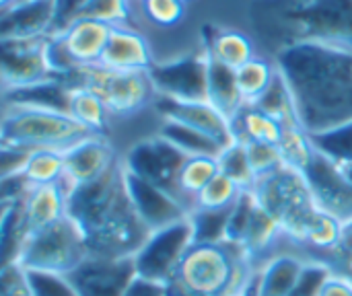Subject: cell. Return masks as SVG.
Listing matches in <instances>:
<instances>
[{"label":"cell","instance_id":"6da1fadb","mask_svg":"<svg viewBox=\"0 0 352 296\" xmlns=\"http://www.w3.org/2000/svg\"><path fill=\"white\" fill-rule=\"evenodd\" d=\"M276 62L311 134L352 122V49L305 39L285 49Z\"/></svg>","mask_w":352,"mask_h":296},{"label":"cell","instance_id":"7a4b0ae2","mask_svg":"<svg viewBox=\"0 0 352 296\" xmlns=\"http://www.w3.org/2000/svg\"><path fill=\"white\" fill-rule=\"evenodd\" d=\"M70 216L85 231L89 255L97 258H134L151 235L132 204L124 161L70 196Z\"/></svg>","mask_w":352,"mask_h":296},{"label":"cell","instance_id":"3957f363","mask_svg":"<svg viewBox=\"0 0 352 296\" xmlns=\"http://www.w3.org/2000/svg\"><path fill=\"white\" fill-rule=\"evenodd\" d=\"M256 274V260L239 243L194 239L167 286L179 296H248Z\"/></svg>","mask_w":352,"mask_h":296},{"label":"cell","instance_id":"277c9868","mask_svg":"<svg viewBox=\"0 0 352 296\" xmlns=\"http://www.w3.org/2000/svg\"><path fill=\"white\" fill-rule=\"evenodd\" d=\"M89 134L91 132L85 130L64 107L27 101H4L2 148L19 152H66Z\"/></svg>","mask_w":352,"mask_h":296},{"label":"cell","instance_id":"5b68a950","mask_svg":"<svg viewBox=\"0 0 352 296\" xmlns=\"http://www.w3.org/2000/svg\"><path fill=\"white\" fill-rule=\"evenodd\" d=\"M252 194L278 223L287 243L301 251L314 220L324 210L307 175L283 165L260 177Z\"/></svg>","mask_w":352,"mask_h":296},{"label":"cell","instance_id":"8992f818","mask_svg":"<svg viewBox=\"0 0 352 296\" xmlns=\"http://www.w3.org/2000/svg\"><path fill=\"white\" fill-rule=\"evenodd\" d=\"M64 82L80 84L93 91L109 109L113 119H130L144 109H155L157 87L146 70H111L101 64L70 70Z\"/></svg>","mask_w":352,"mask_h":296},{"label":"cell","instance_id":"52a82bcc","mask_svg":"<svg viewBox=\"0 0 352 296\" xmlns=\"http://www.w3.org/2000/svg\"><path fill=\"white\" fill-rule=\"evenodd\" d=\"M89 258V245L82 227L74 216H66L60 223L29 237L10 266H19L25 272H47L70 276Z\"/></svg>","mask_w":352,"mask_h":296},{"label":"cell","instance_id":"ba28073f","mask_svg":"<svg viewBox=\"0 0 352 296\" xmlns=\"http://www.w3.org/2000/svg\"><path fill=\"white\" fill-rule=\"evenodd\" d=\"M52 37L54 33L2 37L4 93L62 80L52 62Z\"/></svg>","mask_w":352,"mask_h":296},{"label":"cell","instance_id":"9c48e42d","mask_svg":"<svg viewBox=\"0 0 352 296\" xmlns=\"http://www.w3.org/2000/svg\"><path fill=\"white\" fill-rule=\"evenodd\" d=\"M111 27L99 19L78 14L56 29L52 37V62L60 78L70 70L97 66L107 47Z\"/></svg>","mask_w":352,"mask_h":296},{"label":"cell","instance_id":"30bf717a","mask_svg":"<svg viewBox=\"0 0 352 296\" xmlns=\"http://www.w3.org/2000/svg\"><path fill=\"white\" fill-rule=\"evenodd\" d=\"M194 241V227L190 216L169 227L157 229L148 235L146 243L134 255L138 278L169 284L179 258Z\"/></svg>","mask_w":352,"mask_h":296},{"label":"cell","instance_id":"8fae6325","mask_svg":"<svg viewBox=\"0 0 352 296\" xmlns=\"http://www.w3.org/2000/svg\"><path fill=\"white\" fill-rule=\"evenodd\" d=\"M153 111L157 113V117L173 119L202 132L223 148L231 146L237 140L233 130V119L206 97H198V99L157 97Z\"/></svg>","mask_w":352,"mask_h":296},{"label":"cell","instance_id":"7c38bea8","mask_svg":"<svg viewBox=\"0 0 352 296\" xmlns=\"http://www.w3.org/2000/svg\"><path fill=\"white\" fill-rule=\"evenodd\" d=\"M134 258L89 255L70 276L76 296H126L136 282Z\"/></svg>","mask_w":352,"mask_h":296},{"label":"cell","instance_id":"4fadbf2b","mask_svg":"<svg viewBox=\"0 0 352 296\" xmlns=\"http://www.w3.org/2000/svg\"><path fill=\"white\" fill-rule=\"evenodd\" d=\"M64 159H66L64 183L72 196L76 190L99 181L111 169H116L118 163L122 161V155L116 148V144L109 140V136L89 134L78 144L68 148L64 152Z\"/></svg>","mask_w":352,"mask_h":296},{"label":"cell","instance_id":"5bb4252c","mask_svg":"<svg viewBox=\"0 0 352 296\" xmlns=\"http://www.w3.org/2000/svg\"><path fill=\"white\" fill-rule=\"evenodd\" d=\"M324 264L311 260L299 249L287 247L258 266L254 295L256 296H295L305 284L307 276Z\"/></svg>","mask_w":352,"mask_h":296},{"label":"cell","instance_id":"9a60e30c","mask_svg":"<svg viewBox=\"0 0 352 296\" xmlns=\"http://www.w3.org/2000/svg\"><path fill=\"white\" fill-rule=\"evenodd\" d=\"M157 62V49L148 33L132 23L113 25L101 66L111 70H146L151 72Z\"/></svg>","mask_w":352,"mask_h":296},{"label":"cell","instance_id":"2e32d148","mask_svg":"<svg viewBox=\"0 0 352 296\" xmlns=\"http://www.w3.org/2000/svg\"><path fill=\"white\" fill-rule=\"evenodd\" d=\"M124 169H126V165H124ZM126 183H128L132 204H134L136 212L140 214V218L144 220V225L151 229V233L190 216L186 206L173 194L130 173L128 169H126Z\"/></svg>","mask_w":352,"mask_h":296},{"label":"cell","instance_id":"e0dca14e","mask_svg":"<svg viewBox=\"0 0 352 296\" xmlns=\"http://www.w3.org/2000/svg\"><path fill=\"white\" fill-rule=\"evenodd\" d=\"M206 56L231 70H237L252 58H256L260 52L256 47V41L252 39L250 33L237 27H219L214 33L208 37L206 45Z\"/></svg>","mask_w":352,"mask_h":296},{"label":"cell","instance_id":"ac0fdd59","mask_svg":"<svg viewBox=\"0 0 352 296\" xmlns=\"http://www.w3.org/2000/svg\"><path fill=\"white\" fill-rule=\"evenodd\" d=\"M221 173L219 155H188L177 171L175 179V196L192 212V204L196 196Z\"/></svg>","mask_w":352,"mask_h":296},{"label":"cell","instance_id":"d6986e66","mask_svg":"<svg viewBox=\"0 0 352 296\" xmlns=\"http://www.w3.org/2000/svg\"><path fill=\"white\" fill-rule=\"evenodd\" d=\"M280 74V66L274 58L258 54L235 70V82L243 105H258L272 89Z\"/></svg>","mask_w":352,"mask_h":296},{"label":"cell","instance_id":"ffe728a7","mask_svg":"<svg viewBox=\"0 0 352 296\" xmlns=\"http://www.w3.org/2000/svg\"><path fill=\"white\" fill-rule=\"evenodd\" d=\"M66 84V109L68 113L91 134H105L116 122L105 103L87 87L80 84Z\"/></svg>","mask_w":352,"mask_h":296},{"label":"cell","instance_id":"44dd1931","mask_svg":"<svg viewBox=\"0 0 352 296\" xmlns=\"http://www.w3.org/2000/svg\"><path fill=\"white\" fill-rule=\"evenodd\" d=\"M233 130L237 140L278 146L285 126L260 105H243L233 117Z\"/></svg>","mask_w":352,"mask_h":296},{"label":"cell","instance_id":"7402d4cb","mask_svg":"<svg viewBox=\"0 0 352 296\" xmlns=\"http://www.w3.org/2000/svg\"><path fill=\"white\" fill-rule=\"evenodd\" d=\"M190 2L186 0H132V16L136 21L132 25L155 31H171L184 23L188 16Z\"/></svg>","mask_w":352,"mask_h":296},{"label":"cell","instance_id":"603a6c76","mask_svg":"<svg viewBox=\"0 0 352 296\" xmlns=\"http://www.w3.org/2000/svg\"><path fill=\"white\" fill-rule=\"evenodd\" d=\"M276 148L283 157V165L289 169H295L303 175H307V171L311 169V165L318 157L314 136L301 122H293V124L285 126L283 138Z\"/></svg>","mask_w":352,"mask_h":296},{"label":"cell","instance_id":"cb8c5ba5","mask_svg":"<svg viewBox=\"0 0 352 296\" xmlns=\"http://www.w3.org/2000/svg\"><path fill=\"white\" fill-rule=\"evenodd\" d=\"M206 97L233 119L237 115V111L243 107V103L239 99L237 82H235V70L208 58V62H206Z\"/></svg>","mask_w":352,"mask_h":296},{"label":"cell","instance_id":"d4e9b609","mask_svg":"<svg viewBox=\"0 0 352 296\" xmlns=\"http://www.w3.org/2000/svg\"><path fill=\"white\" fill-rule=\"evenodd\" d=\"M66 159L60 150H33L27 155L19 175L25 185H50L64 183Z\"/></svg>","mask_w":352,"mask_h":296},{"label":"cell","instance_id":"484cf974","mask_svg":"<svg viewBox=\"0 0 352 296\" xmlns=\"http://www.w3.org/2000/svg\"><path fill=\"white\" fill-rule=\"evenodd\" d=\"M245 190L223 171L196 196L192 212H229L243 198Z\"/></svg>","mask_w":352,"mask_h":296},{"label":"cell","instance_id":"4316f807","mask_svg":"<svg viewBox=\"0 0 352 296\" xmlns=\"http://www.w3.org/2000/svg\"><path fill=\"white\" fill-rule=\"evenodd\" d=\"M219 163H221V171L225 175H229L233 181H237L245 192H252L256 185V175L252 171V165L248 161V152L241 140H235L231 146H227L221 155H219Z\"/></svg>","mask_w":352,"mask_h":296},{"label":"cell","instance_id":"83f0119b","mask_svg":"<svg viewBox=\"0 0 352 296\" xmlns=\"http://www.w3.org/2000/svg\"><path fill=\"white\" fill-rule=\"evenodd\" d=\"M91 16L109 25H122L132 21V0H89L74 16ZM70 21V19H68Z\"/></svg>","mask_w":352,"mask_h":296},{"label":"cell","instance_id":"f1b7e54d","mask_svg":"<svg viewBox=\"0 0 352 296\" xmlns=\"http://www.w3.org/2000/svg\"><path fill=\"white\" fill-rule=\"evenodd\" d=\"M248 152V161L252 165V171L256 175V181L272 171H276L278 167H283V157L278 152L276 146L272 144H260V142H245L241 140Z\"/></svg>","mask_w":352,"mask_h":296},{"label":"cell","instance_id":"f546056e","mask_svg":"<svg viewBox=\"0 0 352 296\" xmlns=\"http://www.w3.org/2000/svg\"><path fill=\"white\" fill-rule=\"evenodd\" d=\"M25 272V270H23ZM33 296H76L68 276L47 272H25Z\"/></svg>","mask_w":352,"mask_h":296},{"label":"cell","instance_id":"4dcf8cb0","mask_svg":"<svg viewBox=\"0 0 352 296\" xmlns=\"http://www.w3.org/2000/svg\"><path fill=\"white\" fill-rule=\"evenodd\" d=\"M311 296H352V278L334 270H326L316 280Z\"/></svg>","mask_w":352,"mask_h":296},{"label":"cell","instance_id":"1f68e13d","mask_svg":"<svg viewBox=\"0 0 352 296\" xmlns=\"http://www.w3.org/2000/svg\"><path fill=\"white\" fill-rule=\"evenodd\" d=\"M19 2H23V0H0V4H2V12L10 10V8H12V6H16Z\"/></svg>","mask_w":352,"mask_h":296},{"label":"cell","instance_id":"d6a6232c","mask_svg":"<svg viewBox=\"0 0 352 296\" xmlns=\"http://www.w3.org/2000/svg\"><path fill=\"white\" fill-rule=\"evenodd\" d=\"M250 296H256V295H254V288H252V293H250Z\"/></svg>","mask_w":352,"mask_h":296},{"label":"cell","instance_id":"836d02e7","mask_svg":"<svg viewBox=\"0 0 352 296\" xmlns=\"http://www.w3.org/2000/svg\"><path fill=\"white\" fill-rule=\"evenodd\" d=\"M186 2H190V4H192V2H194V0H186Z\"/></svg>","mask_w":352,"mask_h":296}]
</instances>
